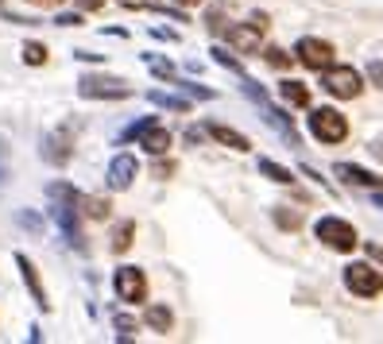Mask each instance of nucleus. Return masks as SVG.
<instances>
[{
    "label": "nucleus",
    "instance_id": "nucleus-1",
    "mask_svg": "<svg viewBox=\"0 0 383 344\" xmlns=\"http://www.w3.org/2000/svg\"><path fill=\"white\" fill-rule=\"evenodd\" d=\"M314 236L322 240L325 247H333V252H341V256L356 252V244H360V236H356V228L348 225V221H341V216H322V221L314 225Z\"/></svg>",
    "mask_w": 383,
    "mask_h": 344
},
{
    "label": "nucleus",
    "instance_id": "nucleus-2",
    "mask_svg": "<svg viewBox=\"0 0 383 344\" xmlns=\"http://www.w3.org/2000/svg\"><path fill=\"white\" fill-rule=\"evenodd\" d=\"M306 128H310V136H314L317 143H341V139L348 136V120H344V112H337V108H314V112L306 117Z\"/></svg>",
    "mask_w": 383,
    "mask_h": 344
},
{
    "label": "nucleus",
    "instance_id": "nucleus-3",
    "mask_svg": "<svg viewBox=\"0 0 383 344\" xmlns=\"http://www.w3.org/2000/svg\"><path fill=\"white\" fill-rule=\"evenodd\" d=\"M322 89L337 101H353L364 93V78H360V70H353V66H329V70H322Z\"/></svg>",
    "mask_w": 383,
    "mask_h": 344
},
{
    "label": "nucleus",
    "instance_id": "nucleus-4",
    "mask_svg": "<svg viewBox=\"0 0 383 344\" xmlns=\"http://www.w3.org/2000/svg\"><path fill=\"white\" fill-rule=\"evenodd\" d=\"M78 97L86 101H124L132 97V85L124 78H105V74H86L78 81Z\"/></svg>",
    "mask_w": 383,
    "mask_h": 344
},
{
    "label": "nucleus",
    "instance_id": "nucleus-5",
    "mask_svg": "<svg viewBox=\"0 0 383 344\" xmlns=\"http://www.w3.org/2000/svg\"><path fill=\"white\" fill-rule=\"evenodd\" d=\"M112 286H117V298L128 305H139V302H148V275L139 271V267L124 263L117 267V275H112Z\"/></svg>",
    "mask_w": 383,
    "mask_h": 344
},
{
    "label": "nucleus",
    "instance_id": "nucleus-6",
    "mask_svg": "<svg viewBox=\"0 0 383 344\" xmlns=\"http://www.w3.org/2000/svg\"><path fill=\"white\" fill-rule=\"evenodd\" d=\"M344 286L360 298L383 294V271H375L372 263H348L344 267Z\"/></svg>",
    "mask_w": 383,
    "mask_h": 344
},
{
    "label": "nucleus",
    "instance_id": "nucleus-7",
    "mask_svg": "<svg viewBox=\"0 0 383 344\" xmlns=\"http://www.w3.org/2000/svg\"><path fill=\"white\" fill-rule=\"evenodd\" d=\"M128 139H139V148L148 151V155H167L170 151V132L167 128H159L155 117L148 120H139V124H132V128L124 132Z\"/></svg>",
    "mask_w": 383,
    "mask_h": 344
},
{
    "label": "nucleus",
    "instance_id": "nucleus-8",
    "mask_svg": "<svg viewBox=\"0 0 383 344\" xmlns=\"http://www.w3.org/2000/svg\"><path fill=\"white\" fill-rule=\"evenodd\" d=\"M333 54H337L333 43L314 39V35H306V39H298V43H295V59L302 62L306 70H317V74L333 66Z\"/></svg>",
    "mask_w": 383,
    "mask_h": 344
},
{
    "label": "nucleus",
    "instance_id": "nucleus-9",
    "mask_svg": "<svg viewBox=\"0 0 383 344\" xmlns=\"http://www.w3.org/2000/svg\"><path fill=\"white\" fill-rule=\"evenodd\" d=\"M39 155L47 159L50 167H66L70 155H74V128H55L43 136V148Z\"/></svg>",
    "mask_w": 383,
    "mask_h": 344
},
{
    "label": "nucleus",
    "instance_id": "nucleus-10",
    "mask_svg": "<svg viewBox=\"0 0 383 344\" xmlns=\"http://www.w3.org/2000/svg\"><path fill=\"white\" fill-rule=\"evenodd\" d=\"M136 174H139V163H136V155H128V151H120V155H112V163H108V170H105V182H108V190H128L132 182H136Z\"/></svg>",
    "mask_w": 383,
    "mask_h": 344
},
{
    "label": "nucleus",
    "instance_id": "nucleus-11",
    "mask_svg": "<svg viewBox=\"0 0 383 344\" xmlns=\"http://www.w3.org/2000/svg\"><path fill=\"white\" fill-rule=\"evenodd\" d=\"M267 28H259V23H233V28L225 31L228 35V47H236L240 54H255L259 50V35H264Z\"/></svg>",
    "mask_w": 383,
    "mask_h": 344
},
{
    "label": "nucleus",
    "instance_id": "nucleus-12",
    "mask_svg": "<svg viewBox=\"0 0 383 344\" xmlns=\"http://www.w3.org/2000/svg\"><path fill=\"white\" fill-rule=\"evenodd\" d=\"M16 267H20V275H23V286H28L31 290V298H35V305H39L43 314H47L50 310V302H47V286H43V279H39V271H35V263H31L28 256H23V252H16Z\"/></svg>",
    "mask_w": 383,
    "mask_h": 344
},
{
    "label": "nucleus",
    "instance_id": "nucleus-13",
    "mask_svg": "<svg viewBox=\"0 0 383 344\" xmlns=\"http://www.w3.org/2000/svg\"><path fill=\"white\" fill-rule=\"evenodd\" d=\"M333 174H341L348 186H364V190H383V178L372 174V170H364V167H353V163H337Z\"/></svg>",
    "mask_w": 383,
    "mask_h": 344
},
{
    "label": "nucleus",
    "instance_id": "nucleus-14",
    "mask_svg": "<svg viewBox=\"0 0 383 344\" xmlns=\"http://www.w3.org/2000/svg\"><path fill=\"white\" fill-rule=\"evenodd\" d=\"M206 136H213L221 148H233V151H252V143H248V136H240L236 128H228V124H217V120H209L206 124Z\"/></svg>",
    "mask_w": 383,
    "mask_h": 344
},
{
    "label": "nucleus",
    "instance_id": "nucleus-15",
    "mask_svg": "<svg viewBox=\"0 0 383 344\" xmlns=\"http://www.w3.org/2000/svg\"><path fill=\"white\" fill-rule=\"evenodd\" d=\"M279 97H283L291 108H310V85L286 78V81H279Z\"/></svg>",
    "mask_w": 383,
    "mask_h": 344
},
{
    "label": "nucleus",
    "instance_id": "nucleus-16",
    "mask_svg": "<svg viewBox=\"0 0 383 344\" xmlns=\"http://www.w3.org/2000/svg\"><path fill=\"white\" fill-rule=\"evenodd\" d=\"M144 321L151 325V329H155V333H170V329H175V314H170L167 305H148V314H144Z\"/></svg>",
    "mask_w": 383,
    "mask_h": 344
},
{
    "label": "nucleus",
    "instance_id": "nucleus-17",
    "mask_svg": "<svg viewBox=\"0 0 383 344\" xmlns=\"http://www.w3.org/2000/svg\"><path fill=\"white\" fill-rule=\"evenodd\" d=\"M259 174L271 178V182H279V186H291V182H295V170L279 167V163H271V159H259Z\"/></svg>",
    "mask_w": 383,
    "mask_h": 344
},
{
    "label": "nucleus",
    "instance_id": "nucleus-18",
    "mask_svg": "<svg viewBox=\"0 0 383 344\" xmlns=\"http://www.w3.org/2000/svg\"><path fill=\"white\" fill-rule=\"evenodd\" d=\"M108 209H112V205H108L105 197H86V194H81V216H89V221H105Z\"/></svg>",
    "mask_w": 383,
    "mask_h": 344
},
{
    "label": "nucleus",
    "instance_id": "nucleus-19",
    "mask_svg": "<svg viewBox=\"0 0 383 344\" xmlns=\"http://www.w3.org/2000/svg\"><path fill=\"white\" fill-rule=\"evenodd\" d=\"M132 236H136V221H120L117 225V232H112V252H128L132 247Z\"/></svg>",
    "mask_w": 383,
    "mask_h": 344
},
{
    "label": "nucleus",
    "instance_id": "nucleus-20",
    "mask_svg": "<svg viewBox=\"0 0 383 344\" xmlns=\"http://www.w3.org/2000/svg\"><path fill=\"white\" fill-rule=\"evenodd\" d=\"M23 62H28V66H47V59H50V50L43 47V43H23V54H20Z\"/></svg>",
    "mask_w": 383,
    "mask_h": 344
},
{
    "label": "nucleus",
    "instance_id": "nucleus-21",
    "mask_svg": "<svg viewBox=\"0 0 383 344\" xmlns=\"http://www.w3.org/2000/svg\"><path fill=\"white\" fill-rule=\"evenodd\" d=\"M120 8H128V12H163L167 4L163 0H117Z\"/></svg>",
    "mask_w": 383,
    "mask_h": 344
},
{
    "label": "nucleus",
    "instance_id": "nucleus-22",
    "mask_svg": "<svg viewBox=\"0 0 383 344\" xmlns=\"http://www.w3.org/2000/svg\"><path fill=\"white\" fill-rule=\"evenodd\" d=\"M209 54H213V62H217V66H225V70H233V74H240V78H244V70H240V62H236V59H228V50L213 47Z\"/></svg>",
    "mask_w": 383,
    "mask_h": 344
},
{
    "label": "nucleus",
    "instance_id": "nucleus-23",
    "mask_svg": "<svg viewBox=\"0 0 383 344\" xmlns=\"http://www.w3.org/2000/svg\"><path fill=\"white\" fill-rule=\"evenodd\" d=\"M144 62H148V66L151 70H155V74H159V78H175V66H170V62H163V59H155V54H144Z\"/></svg>",
    "mask_w": 383,
    "mask_h": 344
},
{
    "label": "nucleus",
    "instance_id": "nucleus-24",
    "mask_svg": "<svg viewBox=\"0 0 383 344\" xmlns=\"http://www.w3.org/2000/svg\"><path fill=\"white\" fill-rule=\"evenodd\" d=\"M151 101H155V105H163V108H178V112H186V108H190L182 97H167V93H159V89L151 93Z\"/></svg>",
    "mask_w": 383,
    "mask_h": 344
},
{
    "label": "nucleus",
    "instance_id": "nucleus-25",
    "mask_svg": "<svg viewBox=\"0 0 383 344\" xmlns=\"http://www.w3.org/2000/svg\"><path fill=\"white\" fill-rule=\"evenodd\" d=\"M368 81H372L375 89H383V59L368 62Z\"/></svg>",
    "mask_w": 383,
    "mask_h": 344
},
{
    "label": "nucleus",
    "instance_id": "nucleus-26",
    "mask_svg": "<svg viewBox=\"0 0 383 344\" xmlns=\"http://www.w3.org/2000/svg\"><path fill=\"white\" fill-rule=\"evenodd\" d=\"M264 59L271 62V66H286V62H291V59H286V54H283L279 47H267V50H264Z\"/></svg>",
    "mask_w": 383,
    "mask_h": 344
},
{
    "label": "nucleus",
    "instance_id": "nucleus-27",
    "mask_svg": "<svg viewBox=\"0 0 383 344\" xmlns=\"http://www.w3.org/2000/svg\"><path fill=\"white\" fill-rule=\"evenodd\" d=\"M275 221H279L283 228H298V225H302V216H298V213H283V209L275 213Z\"/></svg>",
    "mask_w": 383,
    "mask_h": 344
},
{
    "label": "nucleus",
    "instance_id": "nucleus-28",
    "mask_svg": "<svg viewBox=\"0 0 383 344\" xmlns=\"http://www.w3.org/2000/svg\"><path fill=\"white\" fill-rule=\"evenodd\" d=\"M55 23H59V28H81V16L78 12H66V16H59Z\"/></svg>",
    "mask_w": 383,
    "mask_h": 344
},
{
    "label": "nucleus",
    "instance_id": "nucleus-29",
    "mask_svg": "<svg viewBox=\"0 0 383 344\" xmlns=\"http://www.w3.org/2000/svg\"><path fill=\"white\" fill-rule=\"evenodd\" d=\"M132 329H136V321H132V317H117V333L120 336H132Z\"/></svg>",
    "mask_w": 383,
    "mask_h": 344
},
{
    "label": "nucleus",
    "instance_id": "nucleus-30",
    "mask_svg": "<svg viewBox=\"0 0 383 344\" xmlns=\"http://www.w3.org/2000/svg\"><path fill=\"white\" fill-rule=\"evenodd\" d=\"M78 8L81 12H97V8H105V0H78Z\"/></svg>",
    "mask_w": 383,
    "mask_h": 344
},
{
    "label": "nucleus",
    "instance_id": "nucleus-31",
    "mask_svg": "<svg viewBox=\"0 0 383 344\" xmlns=\"http://www.w3.org/2000/svg\"><path fill=\"white\" fill-rule=\"evenodd\" d=\"M23 4H31V8H59L62 0H23Z\"/></svg>",
    "mask_w": 383,
    "mask_h": 344
},
{
    "label": "nucleus",
    "instance_id": "nucleus-32",
    "mask_svg": "<svg viewBox=\"0 0 383 344\" xmlns=\"http://www.w3.org/2000/svg\"><path fill=\"white\" fill-rule=\"evenodd\" d=\"M170 170H175V163H159V167H155V174H159V178H167Z\"/></svg>",
    "mask_w": 383,
    "mask_h": 344
},
{
    "label": "nucleus",
    "instance_id": "nucleus-33",
    "mask_svg": "<svg viewBox=\"0 0 383 344\" xmlns=\"http://www.w3.org/2000/svg\"><path fill=\"white\" fill-rule=\"evenodd\" d=\"M175 4H182V8H194V4H202V0H175Z\"/></svg>",
    "mask_w": 383,
    "mask_h": 344
},
{
    "label": "nucleus",
    "instance_id": "nucleus-34",
    "mask_svg": "<svg viewBox=\"0 0 383 344\" xmlns=\"http://www.w3.org/2000/svg\"><path fill=\"white\" fill-rule=\"evenodd\" d=\"M375 201H380V209H383V190H380V194H375Z\"/></svg>",
    "mask_w": 383,
    "mask_h": 344
}]
</instances>
